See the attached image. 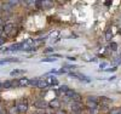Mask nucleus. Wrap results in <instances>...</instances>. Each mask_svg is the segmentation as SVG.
<instances>
[{
    "instance_id": "2",
    "label": "nucleus",
    "mask_w": 121,
    "mask_h": 114,
    "mask_svg": "<svg viewBox=\"0 0 121 114\" xmlns=\"http://www.w3.org/2000/svg\"><path fill=\"white\" fill-rule=\"evenodd\" d=\"M36 86H38V87H40V89H44V87L48 86V82H47L46 80H44V79H39V80H38Z\"/></svg>"
},
{
    "instance_id": "4",
    "label": "nucleus",
    "mask_w": 121,
    "mask_h": 114,
    "mask_svg": "<svg viewBox=\"0 0 121 114\" xmlns=\"http://www.w3.org/2000/svg\"><path fill=\"white\" fill-rule=\"evenodd\" d=\"M23 49V44H13L11 47H9V50H12V51H19Z\"/></svg>"
},
{
    "instance_id": "9",
    "label": "nucleus",
    "mask_w": 121,
    "mask_h": 114,
    "mask_svg": "<svg viewBox=\"0 0 121 114\" xmlns=\"http://www.w3.org/2000/svg\"><path fill=\"white\" fill-rule=\"evenodd\" d=\"M34 106H35L36 108H45V102H43V101H36V102L34 103Z\"/></svg>"
},
{
    "instance_id": "19",
    "label": "nucleus",
    "mask_w": 121,
    "mask_h": 114,
    "mask_svg": "<svg viewBox=\"0 0 121 114\" xmlns=\"http://www.w3.org/2000/svg\"><path fill=\"white\" fill-rule=\"evenodd\" d=\"M0 23H1V18H0Z\"/></svg>"
},
{
    "instance_id": "5",
    "label": "nucleus",
    "mask_w": 121,
    "mask_h": 114,
    "mask_svg": "<svg viewBox=\"0 0 121 114\" xmlns=\"http://www.w3.org/2000/svg\"><path fill=\"white\" fill-rule=\"evenodd\" d=\"M72 75H73V77L79 78L80 80H84V81H90V80H88V78H87V77H85L84 74H80V73H72Z\"/></svg>"
},
{
    "instance_id": "18",
    "label": "nucleus",
    "mask_w": 121,
    "mask_h": 114,
    "mask_svg": "<svg viewBox=\"0 0 121 114\" xmlns=\"http://www.w3.org/2000/svg\"><path fill=\"white\" fill-rule=\"evenodd\" d=\"M1 89H4V85H3V82L0 81V90H1Z\"/></svg>"
},
{
    "instance_id": "8",
    "label": "nucleus",
    "mask_w": 121,
    "mask_h": 114,
    "mask_svg": "<svg viewBox=\"0 0 121 114\" xmlns=\"http://www.w3.org/2000/svg\"><path fill=\"white\" fill-rule=\"evenodd\" d=\"M99 103H100V105H109V103H110V100L108 98V97H100V100H99Z\"/></svg>"
},
{
    "instance_id": "13",
    "label": "nucleus",
    "mask_w": 121,
    "mask_h": 114,
    "mask_svg": "<svg viewBox=\"0 0 121 114\" xmlns=\"http://www.w3.org/2000/svg\"><path fill=\"white\" fill-rule=\"evenodd\" d=\"M17 113H18L17 107H12V108H10V114H17Z\"/></svg>"
},
{
    "instance_id": "1",
    "label": "nucleus",
    "mask_w": 121,
    "mask_h": 114,
    "mask_svg": "<svg viewBox=\"0 0 121 114\" xmlns=\"http://www.w3.org/2000/svg\"><path fill=\"white\" fill-rule=\"evenodd\" d=\"M17 109H18L19 113H24V112H27V109H28V102H27L26 100L18 101V103H17Z\"/></svg>"
},
{
    "instance_id": "3",
    "label": "nucleus",
    "mask_w": 121,
    "mask_h": 114,
    "mask_svg": "<svg viewBox=\"0 0 121 114\" xmlns=\"http://www.w3.org/2000/svg\"><path fill=\"white\" fill-rule=\"evenodd\" d=\"M19 59L18 58H16V57H10V58H5L4 61H0V66L1 64H5V63H7V62H18Z\"/></svg>"
},
{
    "instance_id": "14",
    "label": "nucleus",
    "mask_w": 121,
    "mask_h": 114,
    "mask_svg": "<svg viewBox=\"0 0 121 114\" xmlns=\"http://www.w3.org/2000/svg\"><path fill=\"white\" fill-rule=\"evenodd\" d=\"M110 47L113 49V51H116V49H117V45H116L115 43H112V44H110Z\"/></svg>"
},
{
    "instance_id": "15",
    "label": "nucleus",
    "mask_w": 121,
    "mask_h": 114,
    "mask_svg": "<svg viewBox=\"0 0 121 114\" xmlns=\"http://www.w3.org/2000/svg\"><path fill=\"white\" fill-rule=\"evenodd\" d=\"M110 114H121L119 109H113L112 112H110Z\"/></svg>"
},
{
    "instance_id": "7",
    "label": "nucleus",
    "mask_w": 121,
    "mask_h": 114,
    "mask_svg": "<svg viewBox=\"0 0 121 114\" xmlns=\"http://www.w3.org/2000/svg\"><path fill=\"white\" fill-rule=\"evenodd\" d=\"M3 29L5 30L6 33H10V32H11V30L13 29V24H12V23H7V24H5V26H4V28H3Z\"/></svg>"
},
{
    "instance_id": "17",
    "label": "nucleus",
    "mask_w": 121,
    "mask_h": 114,
    "mask_svg": "<svg viewBox=\"0 0 121 114\" xmlns=\"http://www.w3.org/2000/svg\"><path fill=\"white\" fill-rule=\"evenodd\" d=\"M3 32H4V29L0 28V38H1V35H3Z\"/></svg>"
},
{
    "instance_id": "12",
    "label": "nucleus",
    "mask_w": 121,
    "mask_h": 114,
    "mask_svg": "<svg viewBox=\"0 0 121 114\" xmlns=\"http://www.w3.org/2000/svg\"><path fill=\"white\" fill-rule=\"evenodd\" d=\"M50 107H53V108H58L59 107V102L56 100V101H51L50 102Z\"/></svg>"
},
{
    "instance_id": "10",
    "label": "nucleus",
    "mask_w": 121,
    "mask_h": 114,
    "mask_svg": "<svg viewBox=\"0 0 121 114\" xmlns=\"http://www.w3.org/2000/svg\"><path fill=\"white\" fill-rule=\"evenodd\" d=\"M112 38H113V33H112V30H110V29H108L107 33H105V39L108 41H112Z\"/></svg>"
},
{
    "instance_id": "16",
    "label": "nucleus",
    "mask_w": 121,
    "mask_h": 114,
    "mask_svg": "<svg viewBox=\"0 0 121 114\" xmlns=\"http://www.w3.org/2000/svg\"><path fill=\"white\" fill-rule=\"evenodd\" d=\"M44 62H52V61H56L55 58H45V59H43Z\"/></svg>"
},
{
    "instance_id": "11",
    "label": "nucleus",
    "mask_w": 121,
    "mask_h": 114,
    "mask_svg": "<svg viewBox=\"0 0 121 114\" xmlns=\"http://www.w3.org/2000/svg\"><path fill=\"white\" fill-rule=\"evenodd\" d=\"M24 73V70L23 69H15V70H12L11 72V75L13 77V75H18V74H23Z\"/></svg>"
},
{
    "instance_id": "6",
    "label": "nucleus",
    "mask_w": 121,
    "mask_h": 114,
    "mask_svg": "<svg viewBox=\"0 0 121 114\" xmlns=\"http://www.w3.org/2000/svg\"><path fill=\"white\" fill-rule=\"evenodd\" d=\"M18 85H22V86H26V85H29V79L27 78H22L18 80Z\"/></svg>"
}]
</instances>
